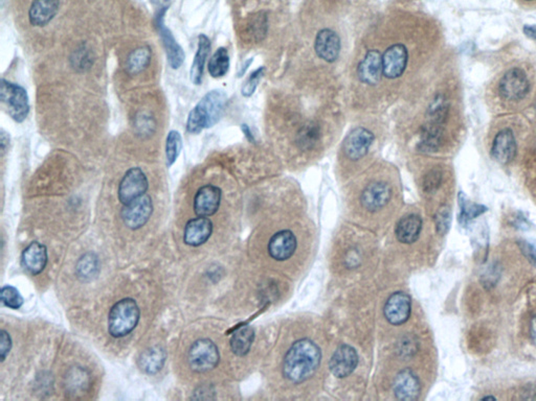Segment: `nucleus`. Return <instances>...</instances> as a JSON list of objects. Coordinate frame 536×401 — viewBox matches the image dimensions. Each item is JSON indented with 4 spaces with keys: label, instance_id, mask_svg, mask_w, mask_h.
<instances>
[{
    "label": "nucleus",
    "instance_id": "f257e3e1",
    "mask_svg": "<svg viewBox=\"0 0 536 401\" xmlns=\"http://www.w3.org/2000/svg\"><path fill=\"white\" fill-rule=\"evenodd\" d=\"M322 353L312 341L302 338L295 342L287 352L283 363V374L286 380L301 384L309 380L321 363Z\"/></svg>",
    "mask_w": 536,
    "mask_h": 401
},
{
    "label": "nucleus",
    "instance_id": "f03ea898",
    "mask_svg": "<svg viewBox=\"0 0 536 401\" xmlns=\"http://www.w3.org/2000/svg\"><path fill=\"white\" fill-rule=\"evenodd\" d=\"M224 91L213 90L206 93L189 114L186 130L191 134H199L204 129L215 126L222 114L226 104Z\"/></svg>",
    "mask_w": 536,
    "mask_h": 401
},
{
    "label": "nucleus",
    "instance_id": "7ed1b4c3",
    "mask_svg": "<svg viewBox=\"0 0 536 401\" xmlns=\"http://www.w3.org/2000/svg\"><path fill=\"white\" fill-rule=\"evenodd\" d=\"M141 317L135 300L126 298L111 307L108 316V331L113 338H123L133 331Z\"/></svg>",
    "mask_w": 536,
    "mask_h": 401
},
{
    "label": "nucleus",
    "instance_id": "20e7f679",
    "mask_svg": "<svg viewBox=\"0 0 536 401\" xmlns=\"http://www.w3.org/2000/svg\"><path fill=\"white\" fill-rule=\"evenodd\" d=\"M1 102L6 108V113L16 122H22L28 117L30 112V102L28 93L19 84L2 80Z\"/></svg>",
    "mask_w": 536,
    "mask_h": 401
},
{
    "label": "nucleus",
    "instance_id": "39448f33",
    "mask_svg": "<svg viewBox=\"0 0 536 401\" xmlns=\"http://www.w3.org/2000/svg\"><path fill=\"white\" fill-rule=\"evenodd\" d=\"M219 351L209 338H200L191 346L188 362L191 369L197 373L211 371L219 364Z\"/></svg>",
    "mask_w": 536,
    "mask_h": 401
},
{
    "label": "nucleus",
    "instance_id": "423d86ee",
    "mask_svg": "<svg viewBox=\"0 0 536 401\" xmlns=\"http://www.w3.org/2000/svg\"><path fill=\"white\" fill-rule=\"evenodd\" d=\"M153 213L152 200L150 196L144 195L127 203L122 209L121 217L129 229L137 230L144 226Z\"/></svg>",
    "mask_w": 536,
    "mask_h": 401
},
{
    "label": "nucleus",
    "instance_id": "0eeeda50",
    "mask_svg": "<svg viewBox=\"0 0 536 401\" xmlns=\"http://www.w3.org/2000/svg\"><path fill=\"white\" fill-rule=\"evenodd\" d=\"M148 179L140 167L129 169L119 186V199L124 205L146 193Z\"/></svg>",
    "mask_w": 536,
    "mask_h": 401
},
{
    "label": "nucleus",
    "instance_id": "6e6552de",
    "mask_svg": "<svg viewBox=\"0 0 536 401\" xmlns=\"http://www.w3.org/2000/svg\"><path fill=\"white\" fill-rule=\"evenodd\" d=\"M374 141V135L364 128H357L351 131L345 139L342 150L350 160H359L364 158L370 150Z\"/></svg>",
    "mask_w": 536,
    "mask_h": 401
},
{
    "label": "nucleus",
    "instance_id": "1a4fd4ad",
    "mask_svg": "<svg viewBox=\"0 0 536 401\" xmlns=\"http://www.w3.org/2000/svg\"><path fill=\"white\" fill-rule=\"evenodd\" d=\"M529 82L526 73L520 68L509 70L500 83V93L507 100H520L526 97Z\"/></svg>",
    "mask_w": 536,
    "mask_h": 401
},
{
    "label": "nucleus",
    "instance_id": "9d476101",
    "mask_svg": "<svg viewBox=\"0 0 536 401\" xmlns=\"http://www.w3.org/2000/svg\"><path fill=\"white\" fill-rule=\"evenodd\" d=\"M409 53L404 44H394L382 55V71L388 79H397L404 75L408 65Z\"/></svg>",
    "mask_w": 536,
    "mask_h": 401
},
{
    "label": "nucleus",
    "instance_id": "9b49d317",
    "mask_svg": "<svg viewBox=\"0 0 536 401\" xmlns=\"http://www.w3.org/2000/svg\"><path fill=\"white\" fill-rule=\"evenodd\" d=\"M221 191L215 185H204L194 198V211L198 217H211L219 209Z\"/></svg>",
    "mask_w": 536,
    "mask_h": 401
},
{
    "label": "nucleus",
    "instance_id": "f8f14e48",
    "mask_svg": "<svg viewBox=\"0 0 536 401\" xmlns=\"http://www.w3.org/2000/svg\"><path fill=\"white\" fill-rule=\"evenodd\" d=\"M411 298L404 292H396L390 296L384 307V317L393 325H401L411 315Z\"/></svg>",
    "mask_w": 536,
    "mask_h": 401
},
{
    "label": "nucleus",
    "instance_id": "ddd939ff",
    "mask_svg": "<svg viewBox=\"0 0 536 401\" xmlns=\"http://www.w3.org/2000/svg\"><path fill=\"white\" fill-rule=\"evenodd\" d=\"M392 197L390 185L384 182H374L369 184L360 196L362 207L371 213L384 208Z\"/></svg>",
    "mask_w": 536,
    "mask_h": 401
},
{
    "label": "nucleus",
    "instance_id": "4468645a",
    "mask_svg": "<svg viewBox=\"0 0 536 401\" xmlns=\"http://www.w3.org/2000/svg\"><path fill=\"white\" fill-rule=\"evenodd\" d=\"M357 364L358 355L355 349L349 345H342L331 358L329 368L333 375L344 378L354 371Z\"/></svg>",
    "mask_w": 536,
    "mask_h": 401
},
{
    "label": "nucleus",
    "instance_id": "2eb2a0df",
    "mask_svg": "<svg viewBox=\"0 0 536 401\" xmlns=\"http://www.w3.org/2000/svg\"><path fill=\"white\" fill-rule=\"evenodd\" d=\"M315 50L317 55L328 63L335 62L340 51V39L335 31L325 28L315 38Z\"/></svg>",
    "mask_w": 536,
    "mask_h": 401
},
{
    "label": "nucleus",
    "instance_id": "dca6fc26",
    "mask_svg": "<svg viewBox=\"0 0 536 401\" xmlns=\"http://www.w3.org/2000/svg\"><path fill=\"white\" fill-rule=\"evenodd\" d=\"M164 12L157 16V28H159L162 44H164V50H166L169 65L172 67L173 69H179L184 63L186 55H184L182 46L177 43L171 31L164 26Z\"/></svg>",
    "mask_w": 536,
    "mask_h": 401
},
{
    "label": "nucleus",
    "instance_id": "f3484780",
    "mask_svg": "<svg viewBox=\"0 0 536 401\" xmlns=\"http://www.w3.org/2000/svg\"><path fill=\"white\" fill-rule=\"evenodd\" d=\"M297 249V238L289 230L275 233L269 240L268 252L273 260L284 262L295 254Z\"/></svg>",
    "mask_w": 536,
    "mask_h": 401
},
{
    "label": "nucleus",
    "instance_id": "a211bd4d",
    "mask_svg": "<svg viewBox=\"0 0 536 401\" xmlns=\"http://www.w3.org/2000/svg\"><path fill=\"white\" fill-rule=\"evenodd\" d=\"M382 55L378 50H369L358 65L357 75L362 83L376 85L382 79Z\"/></svg>",
    "mask_w": 536,
    "mask_h": 401
},
{
    "label": "nucleus",
    "instance_id": "6ab92c4d",
    "mask_svg": "<svg viewBox=\"0 0 536 401\" xmlns=\"http://www.w3.org/2000/svg\"><path fill=\"white\" fill-rule=\"evenodd\" d=\"M213 224L210 218L198 217L189 220L184 228V242L188 246L198 247L204 245L212 235Z\"/></svg>",
    "mask_w": 536,
    "mask_h": 401
},
{
    "label": "nucleus",
    "instance_id": "aec40b11",
    "mask_svg": "<svg viewBox=\"0 0 536 401\" xmlns=\"http://www.w3.org/2000/svg\"><path fill=\"white\" fill-rule=\"evenodd\" d=\"M394 394L399 400H415L420 394V382L411 370H402L397 374L393 385Z\"/></svg>",
    "mask_w": 536,
    "mask_h": 401
},
{
    "label": "nucleus",
    "instance_id": "412c9836",
    "mask_svg": "<svg viewBox=\"0 0 536 401\" xmlns=\"http://www.w3.org/2000/svg\"><path fill=\"white\" fill-rule=\"evenodd\" d=\"M48 249L38 242H33L22 252V266L32 275L41 273L48 264Z\"/></svg>",
    "mask_w": 536,
    "mask_h": 401
},
{
    "label": "nucleus",
    "instance_id": "4be33fe9",
    "mask_svg": "<svg viewBox=\"0 0 536 401\" xmlns=\"http://www.w3.org/2000/svg\"><path fill=\"white\" fill-rule=\"evenodd\" d=\"M517 154V142L513 131L509 129L500 131L495 136L493 146V156L498 162L507 164L515 159Z\"/></svg>",
    "mask_w": 536,
    "mask_h": 401
},
{
    "label": "nucleus",
    "instance_id": "5701e85b",
    "mask_svg": "<svg viewBox=\"0 0 536 401\" xmlns=\"http://www.w3.org/2000/svg\"><path fill=\"white\" fill-rule=\"evenodd\" d=\"M60 0H34L30 11L28 20L34 26H46L54 19L59 11Z\"/></svg>",
    "mask_w": 536,
    "mask_h": 401
},
{
    "label": "nucleus",
    "instance_id": "b1692460",
    "mask_svg": "<svg viewBox=\"0 0 536 401\" xmlns=\"http://www.w3.org/2000/svg\"><path fill=\"white\" fill-rule=\"evenodd\" d=\"M422 220L419 215H410L402 218L396 227V236L402 244H413L419 237Z\"/></svg>",
    "mask_w": 536,
    "mask_h": 401
},
{
    "label": "nucleus",
    "instance_id": "393cba45",
    "mask_svg": "<svg viewBox=\"0 0 536 401\" xmlns=\"http://www.w3.org/2000/svg\"><path fill=\"white\" fill-rule=\"evenodd\" d=\"M167 353L164 348L159 346L151 347L147 349L139 358V367L142 371L149 375L159 373L166 363Z\"/></svg>",
    "mask_w": 536,
    "mask_h": 401
},
{
    "label": "nucleus",
    "instance_id": "a878e982",
    "mask_svg": "<svg viewBox=\"0 0 536 401\" xmlns=\"http://www.w3.org/2000/svg\"><path fill=\"white\" fill-rule=\"evenodd\" d=\"M198 40L199 42H198L196 55L190 70L191 81L195 85L201 84L204 65L211 51V41L206 35H200Z\"/></svg>",
    "mask_w": 536,
    "mask_h": 401
},
{
    "label": "nucleus",
    "instance_id": "bb28decb",
    "mask_svg": "<svg viewBox=\"0 0 536 401\" xmlns=\"http://www.w3.org/2000/svg\"><path fill=\"white\" fill-rule=\"evenodd\" d=\"M90 378L88 372L81 367H73L65 376V389L73 395L83 393L90 387Z\"/></svg>",
    "mask_w": 536,
    "mask_h": 401
},
{
    "label": "nucleus",
    "instance_id": "cd10ccee",
    "mask_svg": "<svg viewBox=\"0 0 536 401\" xmlns=\"http://www.w3.org/2000/svg\"><path fill=\"white\" fill-rule=\"evenodd\" d=\"M255 338L253 327L242 326L233 333L231 338V348L236 355L244 356L250 351Z\"/></svg>",
    "mask_w": 536,
    "mask_h": 401
},
{
    "label": "nucleus",
    "instance_id": "c85d7f7f",
    "mask_svg": "<svg viewBox=\"0 0 536 401\" xmlns=\"http://www.w3.org/2000/svg\"><path fill=\"white\" fill-rule=\"evenodd\" d=\"M100 260L95 253H86L78 260L75 274L79 279L90 282L99 275Z\"/></svg>",
    "mask_w": 536,
    "mask_h": 401
},
{
    "label": "nucleus",
    "instance_id": "c756f323",
    "mask_svg": "<svg viewBox=\"0 0 536 401\" xmlns=\"http://www.w3.org/2000/svg\"><path fill=\"white\" fill-rule=\"evenodd\" d=\"M152 53L147 46L137 48L133 50L127 58L126 70L129 75H135L144 71L151 62Z\"/></svg>",
    "mask_w": 536,
    "mask_h": 401
},
{
    "label": "nucleus",
    "instance_id": "7c9ffc66",
    "mask_svg": "<svg viewBox=\"0 0 536 401\" xmlns=\"http://www.w3.org/2000/svg\"><path fill=\"white\" fill-rule=\"evenodd\" d=\"M230 69V55L226 48H220L216 50L209 63V73L215 79L224 77Z\"/></svg>",
    "mask_w": 536,
    "mask_h": 401
},
{
    "label": "nucleus",
    "instance_id": "2f4dec72",
    "mask_svg": "<svg viewBox=\"0 0 536 401\" xmlns=\"http://www.w3.org/2000/svg\"><path fill=\"white\" fill-rule=\"evenodd\" d=\"M321 139V129L315 124L304 126L298 133V144L302 150L312 149Z\"/></svg>",
    "mask_w": 536,
    "mask_h": 401
},
{
    "label": "nucleus",
    "instance_id": "473e14b6",
    "mask_svg": "<svg viewBox=\"0 0 536 401\" xmlns=\"http://www.w3.org/2000/svg\"><path fill=\"white\" fill-rule=\"evenodd\" d=\"M182 148V135L177 131H170L166 141L167 166L170 167L174 164L179 158Z\"/></svg>",
    "mask_w": 536,
    "mask_h": 401
},
{
    "label": "nucleus",
    "instance_id": "72a5a7b5",
    "mask_svg": "<svg viewBox=\"0 0 536 401\" xmlns=\"http://www.w3.org/2000/svg\"><path fill=\"white\" fill-rule=\"evenodd\" d=\"M459 202L460 207H461V218H460V220L462 222L473 220V218H477L478 215H482L487 210L486 207L469 202L465 197L464 193H462L459 195Z\"/></svg>",
    "mask_w": 536,
    "mask_h": 401
},
{
    "label": "nucleus",
    "instance_id": "f704fd0d",
    "mask_svg": "<svg viewBox=\"0 0 536 401\" xmlns=\"http://www.w3.org/2000/svg\"><path fill=\"white\" fill-rule=\"evenodd\" d=\"M1 301L6 307L12 309H19L23 304V298L20 295L19 289L12 285L2 287Z\"/></svg>",
    "mask_w": 536,
    "mask_h": 401
},
{
    "label": "nucleus",
    "instance_id": "c9c22d12",
    "mask_svg": "<svg viewBox=\"0 0 536 401\" xmlns=\"http://www.w3.org/2000/svg\"><path fill=\"white\" fill-rule=\"evenodd\" d=\"M268 33V17L264 13H259L253 18L250 23V35L255 41H262Z\"/></svg>",
    "mask_w": 536,
    "mask_h": 401
},
{
    "label": "nucleus",
    "instance_id": "e433bc0d",
    "mask_svg": "<svg viewBox=\"0 0 536 401\" xmlns=\"http://www.w3.org/2000/svg\"><path fill=\"white\" fill-rule=\"evenodd\" d=\"M264 71H266L264 67H260L259 69H257V70L253 71V73H251L250 77L246 80V83H244L243 87H242V95H243L244 97H251V95H253L256 89H257L260 80H261V77L264 75Z\"/></svg>",
    "mask_w": 536,
    "mask_h": 401
},
{
    "label": "nucleus",
    "instance_id": "4c0bfd02",
    "mask_svg": "<svg viewBox=\"0 0 536 401\" xmlns=\"http://www.w3.org/2000/svg\"><path fill=\"white\" fill-rule=\"evenodd\" d=\"M440 183H441V173L437 169H433V171H429L426 179H424V189L429 193V191L437 189Z\"/></svg>",
    "mask_w": 536,
    "mask_h": 401
},
{
    "label": "nucleus",
    "instance_id": "58836bf2",
    "mask_svg": "<svg viewBox=\"0 0 536 401\" xmlns=\"http://www.w3.org/2000/svg\"><path fill=\"white\" fill-rule=\"evenodd\" d=\"M449 223H451V211L447 207H444L437 215V226L439 232L446 233L447 229L449 228Z\"/></svg>",
    "mask_w": 536,
    "mask_h": 401
},
{
    "label": "nucleus",
    "instance_id": "ea45409f",
    "mask_svg": "<svg viewBox=\"0 0 536 401\" xmlns=\"http://www.w3.org/2000/svg\"><path fill=\"white\" fill-rule=\"evenodd\" d=\"M11 348H12V340H11L10 334L6 333V331H1L0 334V353H1V362L6 360V356L10 353Z\"/></svg>",
    "mask_w": 536,
    "mask_h": 401
},
{
    "label": "nucleus",
    "instance_id": "a19ab883",
    "mask_svg": "<svg viewBox=\"0 0 536 401\" xmlns=\"http://www.w3.org/2000/svg\"><path fill=\"white\" fill-rule=\"evenodd\" d=\"M211 387L208 385H204V387H198L196 391L194 392V395L192 396V400H212L213 396Z\"/></svg>",
    "mask_w": 536,
    "mask_h": 401
},
{
    "label": "nucleus",
    "instance_id": "79ce46f5",
    "mask_svg": "<svg viewBox=\"0 0 536 401\" xmlns=\"http://www.w3.org/2000/svg\"><path fill=\"white\" fill-rule=\"evenodd\" d=\"M524 33L531 39L536 40V26H526L524 28Z\"/></svg>",
    "mask_w": 536,
    "mask_h": 401
},
{
    "label": "nucleus",
    "instance_id": "37998d69",
    "mask_svg": "<svg viewBox=\"0 0 536 401\" xmlns=\"http://www.w3.org/2000/svg\"><path fill=\"white\" fill-rule=\"evenodd\" d=\"M530 336L532 340L533 344L536 346V317L531 320L530 323Z\"/></svg>",
    "mask_w": 536,
    "mask_h": 401
},
{
    "label": "nucleus",
    "instance_id": "c03bdc74",
    "mask_svg": "<svg viewBox=\"0 0 536 401\" xmlns=\"http://www.w3.org/2000/svg\"><path fill=\"white\" fill-rule=\"evenodd\" d=\"M9 141H10V137H9V136L6 135V133L4 132V130H2L1 131V150L2 151H6V146H8Z\"/></svg>",
    "mask_w": 536,
    "mask_h": 401
},
{
    "label": "nucleus",
    "instance_id": "a18cd8bd",
    "mask_svg": "<svg viewBox=\"0 0 536 401\" xmlns=\"http://www.w3.org/2000/svg\"><path fill=\"white\" fill-rule=\"evenodd\" d=\"M242 131H243L244 133H246V138H248L250 141H253V136L251 135L250 128H248L246 124H242Z\"/></svg>",
    "mask_w": 536,
    "mask_h": 401
},
{
    "label": "nucleus",
    "instance_id": "49530a36",
    "mask_svg": "<svg viewBox=\"0 0 536 401\" xmlns=\"http://www.w3.org/2000/svg\"><path fill=\"white\" fill-rule=\"evenodd\" d=\"M531 253H532L533 258H535L536 262V247H531Z\"/></svg>",
    "mask_w": 536,
    "mask_h": 401
},
{
    "label": "nucleus",
    "instance_id": "de8ad7c7",
    "mask_svg": "<svg viewBox=\"0 0 536 401\" xmlns=\"http://www.w3.org/2000/svg\"><path fill=\"white\" fill-rule=\"evenodd\" d=\"M497 400V398L495 397V396H485V397H483V400Z\"/></svg>",
    "mask_w": 536,
    "mask_h": 401
}]
</instances>
